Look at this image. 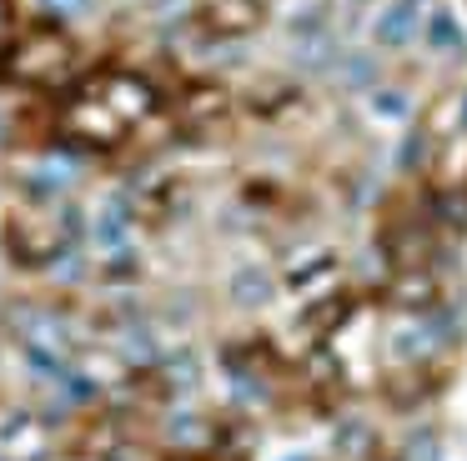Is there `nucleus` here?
<instances>
[{
	"instance_id": "f257e3e1",
	"label": "nucleus",
	"mask_w": 467,
	"mask_h": 461,
	"mask_svg": "<svg viewBox=\"0 0 467 461\" xmlns=\"http://www.w3.org/2000/svg\"><path fill=\"white\" fill-rule=\"evenodd\" d=\"M86 76V50L61 20L36 15L31 26H21L5 46H0V80L26 96H66L76 80Z\"/></svg>"
},
{
	"instance_id": "ddd939ff",
	"label": "nucleus",
	"mask_w": 467,
	"mask_h": 461,
	"mask_svg": "<svg viewBox=\"0 0 467 461\" xmlns=\"http://www.w3.org/2000/svg\"><path fill=\"white\" fill-rule=\"evenodd\" d=\"M276 461H317L312 451H286V456H276Z\"/></svg>"
},
{
	"instance_id": "f03ea898",
	"label": "nucleus",
	"mask_w": 467,
	"mask_h": 461,
	"mask_svg": "<svg viewBox=\"0 0 467 461\" xmlns=\"http://www.w3.org/2000/svg\"><path fill=\"white\" fill-rule=\"evenodd\" d=\"M347 276H352V271H347L342 251L317 241V246H302V251H292V256H286L282 281H276V286H282L292 301H306V296H322V291L342 286Z\"/></svg>"
},
{
	"instance_id": "9d476101",
	"label": "nucleus",
	"mask_w": 467,
	"mask_h": 461,
	"mask_svg": "<svg viewBox=\"0 0 467 461\" xmlns=\"http://www.w3.org/2000/svg\"><path fill=\"white\" fill-rule=\"evenodd\" d=\"M276 291H282V286L272 281V271H266L262 261H252V266H236L232 276H226V296H232V306H242V311L266 306Z\"/></svg>"
},
{
	"instance_id": "0eeeda50",
	"label": "nucleus",
	"mask_w": 467,
	"mask_h": 461,
	"mask_svg": "<svg viewBox=\"0 0 467 461\" xmlns=\"http://www.w3.org/2000/svg\"><path fill=\"white\" fill-rule=\"evenodd\" d=\"M417 46H422L432 60H467V26H462V15H457L447 0H437V5L427 10V20H422Z\"/></svg>"
},
{
	"instance_id": "20e7f679",
	"label": "nucleus",
	"mask_w": 467,
	"mask_h": 461,
	"mask_svg": "<svg viewBox=\"0 0 467 461\" xmlns=\"http://www.w3.org/2000/svg\"><path fill=\"white\" fill-rule=\"evenodd\" d=\"M242 106H246L252 120L286 126L292 116L306 110V86H302V76H266V80H256V86L242 96Z\"/></svg>"
},
{
	"instance_id": "9b49d317",
	"label": "nucleus",
	"mask_w": 467,
	"mask_h": 461,
	"mask_svg": "<svg viewBox=\"0 0 467 461\" xmlns=\"http://www.w3.org/2000/svg\"><path fill=\"white\" fill-rule=\"evenodd\" d=\"M387 461H442V431L417 426L412 436H402L392 451H387Z\"/></svg>"
},
{
	"instance_id": "6e6552de",
	"label": "nucleus",
	"mask_w": 467,
	"mask_h": 461,
	"mask_svg": "<svg viewBox=\"0 0 467 461\" xmlns=\"http://www.w3.org/2000/svg\"><path fill=\"white\" fill-rule=\"evenodd\" d=\"M362 110H367V120H377V126H412L417 120V96L402 86V80H377V86L362 96Z\"/></svg>"
},
{
	"instance_id": "7ed1b4c3",
	"label": "nucleus",
	"mask_w": 467,
	"mask_h": 461,
	"mask_svg": "<svg viewBox=\"0 0 467 461\" xmlns=\"http://www.w3.org/2000/svg\"><path fill=\"white\" fill-rule=\"evenodd\" d=\"M432 5L437 0H382V5L367 15V46H372L377 56H402V50H412Z\"/></svg>"
},
{
	"instance_id": "423d86ee",
	"label": "nucleus",
	"mask_w": 467,
	"mask_h": 461,
	"mask_svg": "<svg viewBox=\"0 0 467 461\" xmlns=\"http://www.w3.org/2000/svg\"><path fill=\"white\" fill-rule=\"evenodd\" d=\"M327 446H332L337 461H387L382 456V431H377V421L362 416V411H342V416L332 421Z\"/></svg>"
},
{
	"instance_id": "1a4fd4ad",
	"label": "nucleus",
	"mask_w": 467,
	"mask_h": 461,
	"mask_svg": "<svg viewBox=\"0 0 467 461\" xmlns=\"http://www.w3.org/2000/svg\"><path fill=\"white\" fill-rule=\"evenodd\" d=\"M377 80H387L382 56H377L372 46H347L342 60H337V70H332V86L347 90V96H367Z\"/></svg>"
},
{
	"instance_id": "39448f33",
	"label": "nucleus",
	"mask_w": 467,
	"mask_h": 461,
	"mask_svg": "<svg viewBox=\"0 0 467 461\" xmlns=\"http://www.w3.org/2000/svg\"><path fill=\"white\" fill-rule=\"evenodd\" d=\"M282 30H286V46L342 36V0H292L282 10Z\"/></svg>"
},
{
	"instance_id": "f8f14e48",
	"label": "nucleus",
	"mask_w": 467,
	"mask_h": 461,
	"mask_svg": "<svg viewBox=\"0 0 467 461\" xmlns=\"http://www.w3.org/2000/svg\"><path fill=\"white\" fill-rule=\"evenodd\" d=\"M377 5H382V0H342V10H362V15H372Z\"/></svg>"
}]
</instances>
